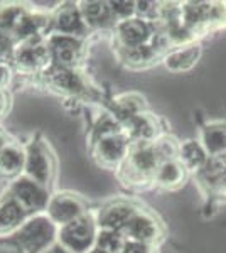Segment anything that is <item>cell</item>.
I'll use <instances>...</instances> for the list:
<instances>
[{"mask_svg":"<svg viewBox=\"0 0 226 253\" xmlns=\"http://www.w3.org/2000/svg\"><path fill=\"white\" fill-rule=\"evenodd\" d=\"M160 162L155 142H132L125 161L118 167V177L125 186L142 187L154 182Z\"/></svg>","mask_w":226,"mask_h":253,"instance_id":"1","label":"cell"},{"mask_svg":"<svg viewBox=\"0 0 226 253\" xmlns=\"http://www.w3.org/2000/svg\"><path fill=\"white\" fill-rule=\"evenodd\" d=\"M57 230L47 214H34L15 233L24 253H44L57 240Z\"/></svg>","mask_w":226,"mask_h":253,"instance_id":"2","label":"cell"},{"mask_svg":"<svg viewBox=\"0 0 226 253\" xmlns=\"http://www.w3.org/2000/svg\"><path fill=\"white\" fill-rule=\"evenodd\" d=\"M96 235V221L85 214L83 218L57 230V243L69 253H88L94 248Z\"/></svg>","mask_w":226,"mask_h":253,"instance_id":"3","label":"cell"},{"mask_svg":"<svg viewBox=\"0 0 226 253\" xmlns=\"http://www.w3.org/2000/svg\"><path fill=\"white\" fill-rule=\"evenodd\" d=\"M12 58L22 71L44 73L52 64L51 49H49L47 39H44L43 36L20 41L14 49Z\"/></svg>","mask_w":226,"mask_h":253,"instance_id":"4","label":"cell"},{"mask_svg":"<svg viewBox=\"0 0 226 253\" xmlns=\"http://www.w3.org/2000/svg\"><path fill=\"white\" fill-rule=\"evenodd\" d=\"M9 196L14 198L27 213H41L47 210L49 199H51L47 194V187L29 179L27 175L14 179L9 189Z\"/></svg>","mask_w":226,"mask_h":253,"instance_id":"5","label":"cell"},{"mask_svg":"<svg viewBox=\"0 0 226 253\" xmlns=\"http://www.w3.org/2000/svg\"><path fill=\"white\" fill-rule=\"evenodd\" d=\"M130 149V140L125 132L110 133L93 142V156L100 166L106 169H118L120 164L125 161Z\"/></svg>","mask_w":226,"mask_h":253,"instance_id":"6","label":"cell"},{"mask_svg":"<svg viewBox=\"0 0 226 253\" xmlns=\"http://www.w3.org/2000/svg\"><path fill=\"white\" fill-rule=\"evenodd\" d=\"M52 172H54V164H52V157L49 154L47 145L38 140L29 142L26 145V169H24V175L39 182L41 186L47 187L51 184Z\"/></svg>","mask_w":226,"mask_h":253,"instance_id":"7","label":"cell"},{"mask_svg":"<svg viewBox=\"0 0 226 253\" xmlns=\"http://www.w3.org/2000/svg\"><path fill=\"white\" fill-rule=\"evenodd\" d=\"M123 236L129 242H137L143 245H154L162 238V226L157 221L155 216H152L147 211L138 210L134 214V218L127 223V226L122 230Z\"/></svg>","mask_w":226,"mask_h":253,"instance_id":"8","label":"cell"},{"mask_svg":"<svg viewBox=\"0 0 226 253\" xmlns=\"http://www.w3.org/2000/svg\"><path fill=\"white\" fill-rule=\"evenodd\" d=\"M46 214L57 228H61L83 218L86 214V210L83 203L80 201V198H76L75 194L61 193L49 199Z\"/></svg>","mask_w":226,"mask_h":253,"instance_id":"9","label":"cell"},{"mask_svg":"<svg viewBox=\"0 0 226 253\" xmlns=\"http://www.w3.org/2000/svg\"><path fill=\"white\" fill-rule=\"evenodd\" d=\"M49 49H51L52 64L61 68L75 69L81 56V42L78 38L63 34H51L47 38Z\"/></svg>","mask_w":226,"mask_h":253,"instance_id":"10","label":"cell"},{"mask_svg":"<svg viewBox=\"0 0 226 253\" xmlns=\"http://www.w3.org/2000/svg\"><path fill=\"white\" fill-rule=\"evenodd\" d=\"M138 211L132 203L129 201H113L105 208H101L98 213L96 224L98 230H115L122 231L127 226V223L134 218V214Z\"/></svg>","mask_w":226,"mask_h":253,"instance_id":"11","label":"cell"},{"mask_svg":"<svg viewBox=\"0 0 226 253\" xmlns=\"http://www.w3.org/2000/svg\"><path fill=\"white\" fill-rule=\"evenodd\" d=\"M152 36L154 32L143 19L132 17L117 22V39L120 42V47H138L149 44Z\"/></svg>","mask_w":226,"mask_h":253,"instance_id":"12","label":"cell"},{"mask_svg":"<svg viewBox=\"0 0 226 253\" xmlns=\"http://www.w3.org/2000/svg\"><path fill=\"white\" fill-rule=\"evenodd\" d=\"M43 75L46 76L49 86L57 89L63 95H80V93H83L86 89L85 81L76 73V69L61 68L51 64Z\"/></svg>","mask_w":226,"mask_h":253,"instance_id":"13","label":"cell"},{"mask_svg":"<svg viewBox=\"0 0 226 253\" xmlns=\"http://www.w3.org/2000/svg\"><path fill=\"white\" fill-rule=\"evenodd\" d=\"M123 132L129 137L130 144L132 142H155L159 138V125L155 117L150 113H138L122 124Z\"/></svg>","mask_w":226,"mask_h":253,"instance_id":"14","label":"cell"},{"mask_svg":"<svg viewBox=\"0 0 226 253\" xmlns=\"http://www.w3.org/2000/svg\"><path fill=\"white\" fill-rule=\"evenodd\" d=\"M51 26H52V31H54L52 34L71 36V38L81 36L83 31L86 29V24L83 17H81L80 7H76V5L59 7L51 20Z\"/></svg>","mask_w":226,"mask_h":253,"instance_id":"15","label":"cell"},{"mask_svg":"<svg viewBox=\"0 0 226 253\" xmlns=\"http://www.w3.org/2000/svg\"><path fill=\"white\" fill-rule=\"evenodd\" d=\"M26 216L27 211L14 198L7 196L0 203V236L17 233L19 228L27 221Z\"/></svg>","mask_w":226,"mask_h":253,"instance_id":"16","label":"cell"},{"mask_svg":"<svg viewBox=\"0 0 226 253\" xmlns=\"http://www.w3.org/2000/svg\"><path fill=\"white\" fill-rule=\"evenodd\" d=\"M26 169V149L10 144L0 150V177L17 179Z\"/></svg>","mask_w":226,"mask_h":253,"instance_id":"17","label":"cell"},{"mask_svg":"<svg viewBox=\"0 0 226 253\" xmlns=\"http://www.w3.org/2000/svg\"><path fill=\"white\" fill-rule=\"evenodd\" d=\"M199 58H201V46L196 42H191V44L174 47L172 51H169V54L164 58V63H166L169 71L182 73L194 66Z\"/></svg>","mask_w":226,"mask_h":253,"instance_id":"18","label":"cell"},{"mask_svg":"<svg viewBox=\"0 0 226 253\" xmlns=\"http://www.w3.org/2000/svg\"><path fill=\"white\" fill-rule=\"evenodd\" d=\"M199 142L209 157L226 156V122H209L204 125Z\"/></svg>","mask_w":226,"mask_h":253,"instance_id":"19","label":"cell"},{"mask_svg":"<svg viewBox=\"0 0 226 253\" xmlns=\"http://www.w3.org/2000/svg\"><path fill=\"white\" fill-rule=\"evenodd\" d=\"M208 159V152L204 150L199 140L189 138V140H184L182 144H179L178 161L184 166L186 170H201L206 166Z\"/></svg>","mask_w":226,"mask_h":253,"instance_id":"20","label":"cell"},{"mask_svg":"<svg viewBox=\"0 0 226 253\" xmlns=\"http://www.w3.org/2000/svg\"><path fill=\"white\" fill-rule=\"evenodd\" d=\"M80 12L86 27H105L108 24H115V15L110 3L105 2H83L80 3Z\"/></svg>","mask_w":226,"mask_h":253,"instance_id":"21","label":"cell"},{"mask_svg":"<svg viewBox=\"0 0 226 253\" xmlns=\"http://www.w3.org/2000/svg\"><path fill=\"white\" fill-rule=\"evenodd\" d=\"M186 172L187 170L184 169V166L181 164L178 159L164 161L157 167L154 182L160 187H166V189H176V187L182 186L184 179H186Z\"/></svg>","mask_w":226,"mask_h":253,"instance_id":"22","label":"cell"},{"mask_svg":"<svg viewBox=\"0 0 226 253\" xmlns=\"http://www.w3.org/2000/svg\"><path fill=\"white\" fill-rule=\"evenodd\" d=\"M143 98L135 95V93H125L120 95L117 100H113V110H115V118L120 124H125L127 120H130L132 117L143 113Z\"/></svg>","mask_w":226,"mask_h":253,"instance_id":"23","label":"cell"},{"mask_svg":"<svg viewBox=\"0 0 226 253\" xmlns=\"http://www.w3.org/2000/svg\"><path fill=\"white\" fill-rule=\"evenodd\" d=\"M159 51L152 46V42L138 47H122V61H125L132 68H143L157 58Z\"/></svg>","mask_w":226,"mask_h":253,"instance_id":"24","label":"cell"},{"mask_svg":"<svg viewBox=\"0 0 226 253\" xmlns=\"http://www.w3.org/2000/svg\"><path fill=\"white\" fill-rule=\"evenodd\" d=\"M127 245V238L122 231L115 230H98L94 248L105 253H122Z\"/></svg>","mask_w":226,"mask_h":253,"instance_id":"25","label":"cell"},{"mask_svg":"<svg viewBox=\"0 0 226 253\" xmlns=\"http://www.w3.org/2000/svg\"><path fill=\"white\" fill-rule=\"evenodd\" d=\"M14 49H15L14 38L0 27V63H5L7 58L14 56Z\"/></svg>","mask_w":226,"mask_h":253,"instance_id":"26","label":"cell"},{"mask_svg":"<svg viewBox=\"0 0 226 253\" xmlns=\"http://www.w3.org/2000/svg\"><path fill=\"white\" fill-rule=\"evenodd\" d=\"M122 253H154V248H152L150 245L129 242V240H127V245H125V248H123Z\"/></svg>","mask_w":226,"mask_h":253,"instance_id":"27","label":"cell"},{"mask_svg":"<svg viewBox=\"0 0 226 253\" xmlns=\"http://www.w3.org/2000/svg\"><path fill=\"white\" fill-rule=\"evenodd\" d=\"M10 107V96L7 93V89H0V120L7 115Z\"/></svg>","mask_w":226,"mask_h":253,"instance_id":"28","label":"cell"},{"mask_svg":"<svg viewBox=\"0 0 226 253\" xmlns=\"http://www.w3.org/2000/svg\"><path fill=\"white\" fill-rule=\"evenodd\" d=\"M10 83V68L7 63H0V89H7Z\"/></svg>","mask_w":226,"mask_h":253,"instance_id":"29","label":"cell"},{"mask_svg":"<svg viewBox=\"0 0 226 253\" xmlns=\"http://www.w3.org/2000/svg\"><path fill=\"white\" fill-rule=\"evenodd\" d=\"M10 142H9V135H7L5 130H2V126H0V150L3 149V147H7Z\"/></svg>","mask_w":226,"mask_h":253,"instance_id":"30","label":"cell"},{"mask_svg":"<svg viewBox=\"0 0 226 253\" xmlns=\"http://www.w3.org/2000/svg\"><path fill=\"white\" fill-rule=\"evenodd\" d=\"M44 253H69V252H68V250H64V248L61 247L59 243H54L51 248H49V250H46Z\"/></svg>","mask_w":226,"mask_h":253,"instance_id":"31","label":"cell"},{"mask_svg":"<svg viewBox=\"0 0 226 253\" xmlns=\"http://www.w3.org/2000/svg\"><path fill=\"white\" fill-rule=\"evenodd\" d=\"M88 253H105V252L98 250V248H93V250H91V252H88Z\"/></svg>","mask_w":226,"mask_h":253,"instance_id":"32","label":"cell"}]
</instances>
